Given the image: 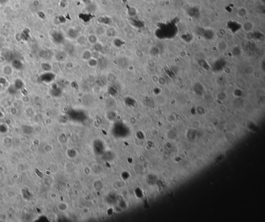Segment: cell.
<instances>
[{"mask_svg": "<svg viewBox=\"0 0 265 222\" xmlns=\"http://www.w3.org/2000/svg\"><path fill=\"white\" fill-rule=\"evenodd\" d=\"M51 37L53 41L58 45L61 44L64 42L65 38L63 34L60 31H55L51 35Z\"/></svg>", "mask_w": 265, "mask_h": 222, "instance_id": "cell-1", "label": "cell"}, {"mask_svg": "<svg viewBox=\"0 0 265 222\" xmlns=\"http://www.w3.org/2000/svg\"><path fill=\"white\" fill-rule=\"evenodd\" d=\"M40 56L43 59L49 60L52 56V52L50 50H42L40 52Z\"/></svg>", "mask_w": 265, "mask_h": 222, "instance_id": "cell-2", "label": "cell"}, {"mask_svg": "<svg viewBox=\"0 0 265 222\" xmlns=\"http://www.w3.org/2000/svg\"><path fill=\"white\" fill-rule=\"evenodd\" d=\"M67 35L71 39H76L78 37L79 35V31L74 28L69 29L67 31Z\"/></svg>", "mask_w": 265, "mask_h": 222, "instance_id": "cell-3", "label": "cell"}, {"mask_svg": "<svg viewBox=\"0 0 265 222\" xmlns=\"http://www.w3.org/2000/svg\"><path fill=\"white\" fill-rule=\"evenodd\" d=\"M242 28L246 32H250L252 31L254 28V24L250 21H247L244 23Z\"/></svg>", "mask_w": 265, "mask_h": 222, "instance_id": "cell-4", "label": "cell"}, {"mask_svg": "<svg viewBox=\"0 0 265 222\" xmlns=\"http://www.w3.org/2000/svg\"><path fill=\"white\" fill-rule=\"evenodd\" d=\"M55 58L58 61H64L67 58V53L64 51H59L56 53Z\"/></svg>", "mask_w": 265, "mask_h": 222, "instance_id": "cell-5", "label": "cell"}, {"mask_svg": "<svg viewBox=\"0 0 265 222\" xmlns=\"http://www.w3.org/2000/svg\"><path fill=\"white\" fill-rule=\"evenodd\" d=\"M55 76L51 73H46L41 77L43 81L46 82H50L55 79Z\"/></svg>", "mask_w": 265, "mask_h": 222, "instance_id": "cell-6", "label": "cell"}, {"mask_svg": "<svg viewBox=\"0 0 265 222\" xmlns=\"http://www.w3.org/2000/svg\"><path fill=\"white\" fill-rule=\"evenodd\" d=\"M12 64L13 68L17 70H20L23 68V64L18 59H15L12 61Z\"/></svg>", "mask_w": 265, "mask_h": 222, "instance_id": "cell-7", "label": "cell"}, {"mask_svg": "<svg viewBox=\"0 0 265 222\" xmlns=\"http://www.w3.org/2000/svg\"><path fill=\"white\" fill-rule=\"evenodd\" d=\"M3 72L5 75H10L13 72V68L12 66L6 65L3 67Z\"/></svg>", "mask_w": 265, "mask_h": 222, "instance_id": "cell-8", "label": "cell"}, {"mask_svg": "<svg viewBox=\"0 0 265 222\" xmlns=\"http://www.w3.org/2000/svg\"><path fill=\"white\" fill-rule=\"evenodd\" d=\"M24 83L20 79H17L15 81L14 85L17 90H19L23 89V88L24 87Z\"/></svg>", "mask_w": 265, "mask_h": 222, "instance_id": "cell-9", "label": "cell"}, {"mask_svg": "<svg viewBox=\"0 0 265 222\" xmlns=\"http://www.w3.org/2000/svg\"><path fill=\"white\" fill-rule=\"evenodd\" d=\"M61 90L59 88H53L52 89V94L53 96H59L60 95H61Z\"/></svg>", "mask_w": 265, "mask_h": 222, "instance_id": "cell-10", "label": "cell"}, {"mask_svg": "<svg viewBox=\"0 0 265 222\" xmlns=\"http://www.w3.org/2000/svg\"><path fill=\"white\" fill-rule=\"evenodd\" d=\"M247 14L246 10L245 8H241L239 9L238 12V15L241 18L244 17Z\"/></svg>", "mask_w": 265, "mask_h": 222, "instance_id": "cell-11", "label": "cell"}, {"mask_svg": "<svg viewBox=\"0 0 265 222\" xmlns=\"http://www.w3.org/2000/svg\"><path fill=\"white\" fill-rule=\"evenodd\" d=\"M128 15L130 16V17H131V18L135 17V15H136V12L135 8H134L131 7L129 9H128Z\"/></svg>", "mask_w": 265, "mask_h": 222, "instance_id": "cell-12", "label": "cell"}, {"mask_svg": "<svg viewBox=\"0 0 265 222\" xmlns=\"http://www.w3.org/2000/svg\"><path fill=\"white\" fill-rule=\"evenodd\" d=\"M41 67L43 70L46 71H49L51 68V66L50 65V64L48 63H42L41 64Z\"/></svg>", "mask_w": 265, "mask_h": 222, "instance_id": "cell-13", "label": "cell"}, {"mask_svg": "<svg viewBox=\"0 0 265 222\" xmlns=\"http://www.w3.org/2000/svg\"><path fill=\"white\" fill-rule=\"evenodd\" d=\"M17 193L14 191H9L7 193V196L9 198H13L16 196Z\"/></svg>", "mask_w": 265, "mask_h": 222, "instance_id": "cell-14", "label": "cell"}, {"mask_svg": "<svg viewBox=\"0 0 265 222\" xmlns=\"http://www.w3.org/2000/svg\"><path fill=\"white\" fill-rule=\"evenodd\" d=\"M26 113L29 117H32L34 115V111L31 108H28L26 110Z\"/></svg>", "mask_w": 265, "mask_h": 222, "instance_id": "cell-15", "label": "cell"}, {"mask_svg": "<svg viewBox=\"0 0 265 222\" xmlns=\"http://www.w3.org/2000/svg\"><path fill=\"white\" fill-rule=\"evenodd\" d=\"M109 93H110V94H111L112 95H114L116 94V93L117 92V90L115 88H114V87H110V88H109Z\"/></svg>", "mask_w": 265, "mask_h": 222, "instance_id": "cell-16", "label": "cell"}, {"mask_svg": "<svg viewBox=\"0 0 265 222\" xmlns=\"http://www.w3.org/2000/svg\"><path fill=\"white\" fill-rule=\"evenodd\" d=\"M91 56V54L90 53V52L89 51H85L84 52L83 54V58L84 59H89Z\"/></svg>", "mask_w": 265, "mask_h": 222, "instance_id": "cell-17", "label": "cell"}, {"mask_svg": "<svg viewBox=\"0 0 265 222\" xmlns=\"http://www.w3.org/2000/svg\"><path fill=\"white\" fill-rule=\"evenodd\" d=\"M10 112H11V113H12V115H15L17 113V109H16V108H12L11 109Z\"/></svg>", "mask_w": 265, "mask_h": 222, "instance_id": "cell-18", "label": "cell"}, {"mask_svg": "<svg viewBox=\"0 0 265 222\" xmlns=\"http://www.w3.org/2000/svg\"><path fill=\"white\" fill-rule=\"evenodd\" d=\"M5 218H6V216H5V214H4L3 213L0 214V220H4L5 219Z\"/></svg>", "mask_w": 265, "mask_h": 222, "instance_id": "cell-19", "label": "cell"}, {"mask_svg": "<svg viewBox=\"0 0 265 222\" xmlns=\"http://www.w3.org/2000/svg\"><path fill=\"white\" fill-rule=\"evenodd\" d=\"M8 1V0H0V4H2V5L5 4Z\"/></svg>", "mask_w": 265, "mask_h": 222, "instance_id": "cell-20", "label": "cell"}, {"mask_svg": "<svg viewBox=\"0 0 265 222\" xmlns=\"http://www.w3.org/2000/svg\"><path fill=\"white\" fill-rule=\"evenodd\" d=\"M4 168H3V167H2V166H0V174H1V173H2V172H3V171H4Z\"/></svg>", "mask_w": 265, "mask_h": 222, "instance_id": "cell-21", "label": "cell"}, {"mask_svg": "<svg viewBox=\"0 0 265 222\" xmlns=\"http://www.w3.org/2000/svg\"><path fill=\"white\" fill-rule=\"evenodd\" d=\"M90 1H91V0H82V1L84 2V3H88V2H89Z\"/></svg>", "mask_w": 265, "mask_h": 222, "instance_id": "cell-22", "label": "cell"}]
</instances>
